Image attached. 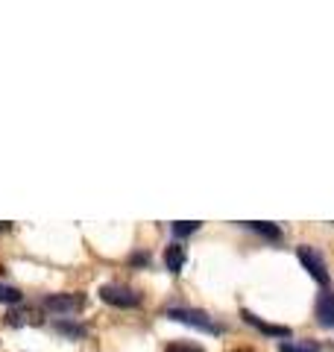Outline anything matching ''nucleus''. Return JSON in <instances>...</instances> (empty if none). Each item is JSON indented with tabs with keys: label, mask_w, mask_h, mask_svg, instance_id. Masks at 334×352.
<instances>
[{
	"label": "nucleus",
	"mask_w": 334,
	"mask_h": 352,
	"mask_svg": "<svg viewBox=\"0 0 334 352\" xmlns=\"http://www.w3.org/2000/svg\"><path fill=\"white\" fill-rule=\"evenodd\" d=\"M232 352H252V349H232Z\"/></svg>",
	"instance_id": "nucleus-14"
},
{
	"label": "nucleus",
	"mask_w": 334,
	"mask_h": 352,
	"mask_svg": "<svg viewBox=\"0 0 334 352\" xmlns=\"http://www.w3.org/2000/svg\"><path fill=\"white\" fill-rule=\"evenodd\" d=\"M296 258L302 261V267L314 276L320 285H329V270H326V258H322V252L320 250H314V247H308V244H302V247H296Z\"/></svg>",
	"instance_id": "nucleus-2"
},
{
	"label": "nucleus",
	"mask_w": 334,
	"mask_h": 352,
	"mask_svg": "<svg viewBox=\"0 0 334 352\" xmlns=\"http://www.w3.org/2000/svg\"><path fill=\"white\" fill-rule=\"evenodd\" d=\"M317 323L334 329V294L331 291H322L320 300H317Z\"/></svg>",
	"instance_id": "nucleus-5"
},
{
	"label": "nucleus",
	"mask_w": 334,
	"mask_h": 352,
	"mask_svg": "<svg viewBox=\"0 0 334 352\" xmlns=\"http://www.w3.org/2000/svg\"><path fill=\"white\" fill-rule=\"evenodd\" d=\"M243 320H247L249 326H255V329H261L264 335H278V338H291V329L287 326H273V323H264L258 314H252V311H243Z\"/></svg>",
	"instance_id": "nucleus-6"
},
{
	"label": "nucleus",
	"mask_w": 334,
	"mask_h": 352,
	"mask_svg": "<svg viewBox=\"0 0 334 352\" xmlns=\"http://www.w3.org/2000/svg\"><path fill=\"white\" fill-rule=\"evenodd\" d=\"M282 352H320L314 340H282Z\"/></svg>",
	"instance_id": "nucleus-8"
},
{
	"label": "nucleus",
	"mask_w": 334,
	"mask_h": 352,
	"mask_svg": "<svg viewBox=\"0 0 334 352\" xmlns=\"http://www.w3.org/2000/svg\"><path fill=\"white\" fill-rule=\"evenodd\" d=\"M6 323H12V326H21V323H38V317L32 314V311H21V314H12Z\"/></svg>",
	"instance_id": "nucleus-13"
},
{
	"label": "nucleus",
	"mask_w": 334,
	"mask_h": 352,
	"mask_svg": "<svg viewBox=\"0 0 334 352\" xmlns=\"http://www.w3.org/2000/svg\"><path fill=\"white\" fill-rule=\"evenodd\" d=\"M167 317H170V320H176V323L203 329V332H211V335H217V332H220V326L211 320L205 311H197V308H170V311H167Z\"/></svg>",
	"instance_id": "nucleus-1"
},
{
	"label": "nucleus",
	"mask_w": 334,
	"mask_h": 352,
	"mask_svg": "<svg viewBox=\"0 0 334 352\" xmlns=\"http://www.w3.org/2000/svg\"><path fill=\"white\" fill-rule=\"evenodd\" d=\"M164 264H167V270H173V273H179L185 267V247L182 244H170L164 250Z\"/></svg>",
	"instance_id": "nucleus-7"
},
{
	"label": "nucleus",
	"mask_w": 334,
	"mask_h": 352,
	"mask_svg": "<svg viewBox=\"0 0 334 352\" xmlns=\"http://www.w3.org/2000/svg\"><path fill=\"white\" fill-rule=\"evenodd\" d=\"M100 300L103 302H109V305H115V308H135L138 302H141V296L132 291V288H126V285H103L100 288Z\"/></svg>",
	"instance_id": "nucleus-3"
},
{
	"label": "nucleus",
	"mask_w": 334,
	"mask_h": 352,
	"mask_svg": "<svg viewBox=\"0 0 334 352\" xmlns=\"http://www.w3.org/2000/svg\"><path fill=\"white\" fill-rule=\"evenodd\" d=\"M0 302H21V291L9 288V285H0Z\"/></svg>",
	"instance_id": "nucleus-12"
},
{
	"label": "nucleus",
	"mask_w": 334,
	"mask_h": 352,
	"mask_svg": "<svg viewBox=\"0 0 334 352\" xmlns=\"http://www.w3.org/2000/svg\"><path fill=\"white\" fill-rule=\"evenodd\" d=\"M197 229H199V223H197V220H182V223H173V235L185 238V235L197 232Z\"/></svg>",
	"instance_id": "nucleus-11"
},
{
	"label": "nucleus",
	"mask_w": 334,
	"mask_h": 352,
	"mask_svg": "<svg viewBox=\"0 0 334 352\" xmlns=\"http://www.w3.org/2000/svg\"><path fill=\"white\" fill-rule=\"evenodd\" d=\"M164 352H205L199 344H188V340H170V344L164 346Z\"/></svg>",
	"instance_id": "nucleus-10"
},
{
	"label": "nucleus",
	"mask_w": 334,
	"mask_h": 352,
	"mask_svg": "<svg viewBox=\"0 0 334 352\" xmlns=\"http://www.w3.org/2000/svg\"><path fill=\"white\" fill-rule=\"evenodd\" d=\"M82 305H85L82 294H50L47 300H44V308H50L56 314H76Z\"/></svg>",
	"instance_id": "nucleus-4"
},
{
	"label": "nucleus",
	"mask_w": 334,
	"mask_h": 352,
	"mask_svg": "<svg viewBox=\"0 0 334 352\" xmlns=\"http://www.w3.org/2000/svg\"><path fill=\"white\" fill-rule=\"evenodd\" d=\"M249 226L255 229V232H261L264 238H270V241H278V238H282V229L273 226V223H261V220H255V223H249Z\"/></svg>",
	"instance_id": "nucleus-9"
}]
</instances>
